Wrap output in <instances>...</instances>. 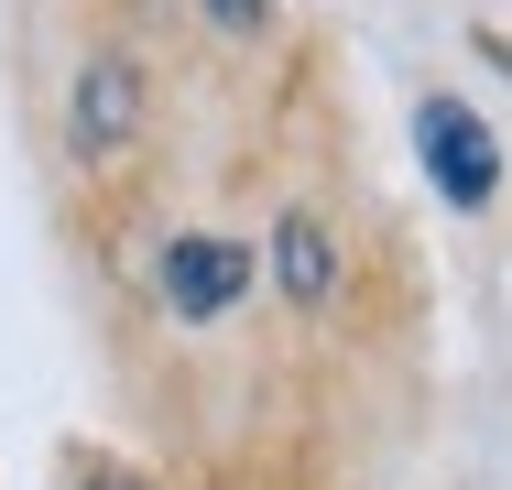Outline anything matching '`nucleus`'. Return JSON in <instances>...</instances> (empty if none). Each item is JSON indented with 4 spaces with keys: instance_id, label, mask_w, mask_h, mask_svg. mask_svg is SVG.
<instances>
[{
    "instance_id": "nucleus-5",
    "label": "nucleus",
    "mask_w": 512,
    "mask_h": 490,
    "mask_svg": "<svg viewBox=\"0 0 512 490\" xmlns=\"http://www.w3.org/2000/svg\"><path fill=\"white\" fill-rule=\"evenodd\" d=\"M262 11H273V0H207V22H218V33H262Z\"/></svg>"
},
{
    "instance_id": "nucleus-6",
    "label": "nucleus",
    "mask_w": 512,
    "mask_h": 490,
    "mask_svg": "<svg viewBox=\"0 0 512 490\" xmlns=\"http://www.w3.org/2000/svg\"><path fill=\"white\" fill-rule=\"evenodd\" d=\"M77 490H142V480H131V469H88Z\"/></svg>"
},
{
    "instance_id": "nucleus-2",
    "label": "nucleus",
    "mask_w": 512,
    "mask_h": 490,
    "mask_svg": "<svg viewBox=\"0 0 512 490\" xmlns=\"http://www.w3.org/2000/svg\"><path fill=\"white\" fill-rule=\"evenodd\" d=\"M131 131H142V66H131V55H88V66H77V98H66V142H77L88 164H109Z\"/></svg>"
},
{
    "instance_id": "nucleus-1",
    "label": "nucleus",
    "mask_w": 512,
    "mask_h": 490,
    "mask_svg": "<svg viewBox=\"0 0 512 490\" xmlns=\"http://www.w3.org/2000/svg\"><path fill=\"white\" fill-rule=\"evenodd\" d=\"M414 153H425V175L447 186V207H491V186H502V142L480 131L469 98H425V109H414Z\"/></svg>"
},
{
    "instance_id": "nucleus-4",
    "label": "nucleus",
    "mask_w": 512,
    "mask_h": 490,
    "mask_svg": "<svg viewBox=\"0 0 512 490\" xmlns=\"http://www.w3.org/2000/svg\"><path fill=\"white\" fill-rule=\"evenodd\" d=\"M273 284L295 294V305H327L338 294V251H327V229H316L306 207H284V229H273Z\"/></svg>"
},
{
    "instance_id": "nucleus-3",
    "label": "nucleus",
    "mask_w": 512,
    "mask_h": 490,
    "mask_svg": "<svg viewBox=\"0 0 512 490\" xmlns=\"http://www.w3.org/2000/svg\"><path fill=\"white\" fill-rule=\"evenodd\" d=\"M240 284H251L240 240H175L164 251V305L175 316H218V305H240Z\"/></svg>"
}]
</instances>
